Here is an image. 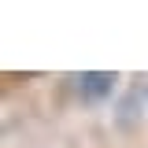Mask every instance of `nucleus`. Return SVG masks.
Wrapping results in <instances>:
<instances>
[{"label": "nucleus", "instance_id": "1", "mask_svg": "<svg viewBox=\"0 0 148 148\" xmlns=\"http://www.w3.org/2000/svg\"><path fill=\"white\" fill-rule=\"evenodd\" d=\"M74 82H78V92L85 100H104L115 89V74H108V71H85V74H78Z\"/></svg>", "mask_w": 148, "mask_h": 148}]
</instances>
